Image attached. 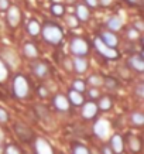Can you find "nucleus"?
I'll list each match as a JSON object with an SVG mask.
<instances>
[{
  "instance_id": "obj_1",
  "label": "nucleus",
  "mask_w": 144,
  "mask_h": 154,
  "mask_svg": "<svg viewBox=\"0 0 144 154\" xmlns=\"http://www.w3.org/2000/svg\"><path fill=\"white\" fill-rule=\"evenodd\" d=\"M40 33H42V38L45 40L48 44L51 45H58L61 41H62V37H64V33H62V28L55 23H51V21H47L44 23V26L41 27Z\"/></svg>"
},
{
  "instance_id": "obj_2",
  "label": "nucleus",
  "mask_w": 144,
  "mask_h": 154,
  "mask_svg": "<svg viewBox=\"0 0 144 154\" xmlns=\"http://www.w3.org/2000/svg\"><path fill=\"white\" fill-rule=\"evenodd\" d=\"M28 82L23 75H17L13 81V92L19 99L27 98L28 95Z\"/></svg>"
},
{
  "instance_id": "obj_3",
  "label": "nucleus",
  "mask_w": 144,
  "mask_h": 154,
  "mask_svg": "<svg viewBox=\"0 0 144 154\" xmlns=\"http://www.w3.org/2000/svg\"><path fill=\"white\" fill-rule=\"evenodd\" d=\"M69 50L76 57H85L89 52V44L85 41L84 38L75 37L69 42Z\"/></svg>"
},
{
  "instance_id": "obj_4",
  "label": "nucleus",
  "mask_w": 144,
  "mask_h": 154,
  "mask_svg": "<svg viewBox=\"0 0 144 154\" xmlns=\"http://www.w3.org/2000/svg\"><path fill=\"white\" fill-rule=\"evenodd\" d=\"M93 45H95V48H96V51H98L100 55L105 57V58L115 60V58H117V55H119L115 48H112V47H109V45H106V44H105V42H103L99 37L93 40Z\"/></svg>"
},
{
  "instance_id": "obj_5",
  "label": "nucleus",
  "mask_w": 144,
  "mask_h": 154,
  "mask_svg": "<svg viewBox=\"0 0 144 154\" xmlns=\"http://www.w3.org/2000/svg\"><path fill=\"white\" fill-rule=\"evenodd\" d=\"M6 20L9 23L10 27H17L21 21V11L17 6H10L7 7V14H6Z\"/></svg>"
},
{
  "instance_id": "obj_6",
  "label": "nucleus",
  "mask_w": 144,
  "mask_h": 154,
  "mask_svg": "<svg viewBox=\"0 0 144 154\" xmlns=\"http://www.w3.org/2000/svg\"><path fill=\"white\" fill-rule=\"evenodd\" d=\"M93 131H95V134L98 136V137L106 139L107 136H109V131H110V126H109V123L106 120H99L95 123Z\"/></svg>"
},
{
  "instance_id": "obj_7",
  "label": "nucleus",
  "mask_w": 144,
  "mask_h": 154,
  "mask_svg": "<svg viewBox=\"0 0 144 154\" xmlns=\"http://www.w3.org/2000/svg\"><path fill=\"white\" fill-rule=\"evenodd\" d=\"M14 131H16V134L19 139L21 140L27 141L31 139V136H33V131L28 126H26L24 123H16V126H14Z\"/></svg>"
},
{
  "instance_id": "obj_8",
  "label": "nucleus",
  "mask_w": 144,
  "mask_h": 154,
  "mask_svg": "<svg viewBox=\"0 0 144 154\" xmlns=\"http://www.w3.org/2000/svg\"><path fill=\"white\" fill-rule=\"evenodd\" d=\"M35 153L37 154H54L52 147L45 139H37L35 140Z\"/></svg>"
},
{
  "instance_id": "obj_9",
  "label": "nucleus",
  "mask_w": 144,
  "mask_h": 154,
  "mask_svg": "<svg viewBox=\"0 0 144 154\" xmlns=\"http://www.w3.org/2000/svg\"><path fill=\"white\" fill-rule=\"evenodd\" d=\"M72 69H75L78 74H84L88 69V60H85L84 57L75 55L74 61H72Z\"/></svg>"
},
{
  "instance_id": "obj_10",
  "label": "nucleus",
  "mask_w": 144,
  "mask_h": 154,
  "mask_svg": "<svg viewBox=\"0 0 144 154\" xmlns=\"http://www.w3.org/2000/svg\"><path fill=\"white\" fill-rule=\"evenodd\" d=\"M2 57H3V61H6V64H9V66L14 68V66L19 65V58L13 50H3Z\"/></svg>"
},
{
  "instance_id": "obj_11",
  "label": "nucleus",
  "mask_w": 144,
  "mask_h": 154,
  "mask_svg": "<svg viewBox=\"0 0 144 154\" xmlns=\"http://www.w3.org/2000/svg\"><path fill=\"white\" fill-rule=\"evenodd\" d=\"M100 40H102L106 45H109V47H112V48H116L117 44H119V40H117V37L113 34V31H103V33L100 34Z\"/></svg>"
},
{
  "instance_id": "obj_12",
  "label": "nucleus",
  "mask_w": 144,
  "mask_h": 154,
  "mask_svg": "<svg viewBox=\"0 0 144 154\" xmlns=\"http://www.w3.org/2000/svg\"><path fill=\"white\" fill-rule=\"evenodd\" d=\"M110 147L113 150V153L115 154H121L123 153V149H124V143H123V139H121V136L119 134H115L112 137L110 140Z\"/></svg>"
},
{
  "instance_id": "obj_13",
  "label": "nucleus",
  "mask_w": 144,
  "mask_h": 154,
  "mask_svg": "<svg viewBox=\"0 0 144 154\" xmlns=\"http://www.w3.org/2000/svg\"><path fill=\"white\" fill-rule=\"evenodd\" d=\"M129 65L137 72H143L144 71V60L141 55H133L129 58Z\"/></svg>"
},
{
  "instance_id": "obj_14",
  "label": "nucleus",
  "mask_w": 144,
  "mask_h": 154,
  "mask_svg": "<svg viewBox=\"0 0 144 154\" xmlns=\"http://www.w3.org/2000/svg\"><path fill=\"white\" fill-rule=\"evenodd\" d=\"M96 113H98V105H95L93 102L85 103V106L82 107V116L85 119H92Z\"/></svg>"
},
{
  "instance_id": "obj_15",
  "label": "nucleus",
  "mask_w": 144,
  "mask_h": 154,
  "mask_svg": "<svg viewBox=\"0 0 144 154\" xmlns=\"http://www.w3.org/2000/svg\"><path fill=\"white\" fill-rule=\"evenodd\" d=\"M54 106L61 112H66L69 109V102H68V99L64 95H57L54 98Z\"/></svg>"
},
{
  "instance_id": "obj_16",
  "label": "nucleus",
  "mask_w": 144,
  "mask_h": 154,
  "mask_svg": "<svg viewBox=\"0 0 144 154\" xmlns=\"http://www.w3.org/2000/svg\"><path fill=\"white\" fill-rule=\"evenodd\" d=\"M75 17H76L79 21H88L89 17H90L89 9L85 5H78L76 6V13H75Z\"/></svg>"
},
{
  "instance_id": "obj_17",
  "label": "nucleus",
  "mask_w": 144,
  "mask_h": 154,
  "mask_svg": "<svg viewBox=\"0 0 144 154\" xmlns=\"http://www.w3.org/2000/svg\"><path fill=\"white\" fill-rule=\"evenodd\" d=\"M33 69H34V74L37 75L38 78H45L47 75H48V66H47L45 62H37V64H34Z\"/></svg>"
},
{
  "instance_id": "obj_18",
  "label": "nucleus",
  "mask_w": 144,
  "mask_h": 154,
  "mask_svg": "<svg viewBox=\"0 0 144 154\" xmlns=\"http://www.w3.org/2000/svg\"><path fill=\"white\" fill-rule=\"evenodd\" d=\"M120 27H121V19L119 16H113V17H110L107 20L109 31H117V30H120Z\"/></svg>"
},
{
  "instance_id": "obj_19",
  "label": "nucleus",
  "mask_w": 144,
  "mask_h": 154,
  "mask_svg": "<svg viewBox=\"0 0 144 154\" xmlns=\"http://www.w3.org/2000/svg\"><path fill=\"white\" fill-rule=\"evenodd\" d=\"M40 30H41V26L38 23L37 20H30L27 24V31L30 35H38L40 34Z\"/></svg>"
},
{
  "instance_id": "obj_20",
  "label": "nucleus",
  "mask_w": 144,
  "mask_h": 154,
  "mask_svg": "<svg viewBox=\"0 0 144 154\" xmlns=\"http://www.w3.org/2000/svg\"><path fill=\"white\" fill-rule=\"evenodd\" d=\"M23 51H24V54H26V57H28V58H35V57L38 55L37 47H35L34 44H31V42H27V44H24Z\"/></svg>"
},
{
  "instance_id": "obj_21",
  "label": "nucleus",
  "mask_w": 144,
  "mask_h": 154,
  "mask_svg": "<svg viewBox=\"0 0 144 154\" xmlns=\"http://www.w3.org/2000/svg\"><path fill=\"white\" fill-rule=\"evenodd\" d=\"M68 96H69V100L74 105H76V106H79V105H82L84 103V98H82V95H81V92H78V91H75V89H72V91H69V94H68Z\"/></svg>"
},
{
  "instance_id": "obj_22",
  "label": "nucleus",
  "mask_w": 144,
  "mask_h": 154,
  "mask_svg": "<svg viewBox=\"0 0 144 154\" xmlns=\"http://www.w3.org/2000/svg\"><path fill=\"white\" fill-rule=\"evenodd\" d=\"M51 13L54 16H57V17H61V16H64V13H65V7H64V5H61V3H54L51 6Z\"/></svg>"
},
{
  "instance_id": "obj_23",
  "label": "nucleus",
  "mask_w": 144,
  "mask_h": 154,
  "mask_svg": "<svg viewBox=\"0 0 144 154\" xmlns=\"http://www.w3.org/2000/svg\"><path fill=\"white\" fill-rule=\"evenodd\" d=\"M129 147H130V150L133 151V153H139L140 149H141L140 140L137 139V137H133V136H131L130 139H129Z\"/></svg>"
},
{
  "instance_id": "obj_24",
  "label": "nucleus",
  "mask_w": 144,
  "mask_h": 154,
  "mask_svg": "<svg viewBox=\"0 0 144 154\" xmlns=\"http://www.w3.org/2000/svg\"><path fill=\"white\" fill-rule=\"evenodd\" d=\"M110 107H112V100H110V98L105 96V98L100 99V102H99V109H100V110H109Z\"/></svg>"
},
{
  "instance_id": "obj_25",
  "label": "nucleus",
  "mask_w": 144,
  "mask_h": 154,
  "mask_svg": "<svg viewBox=\"0 0 144 154\" xmlns=\"http://www.w3.org/2000/svg\"><path fill=\"white\" fill-rule=\"evenodd\" d=\"M131 122H133V125H137V126H141L144 123V115L143 113H139L136 112L131 115Z\"/></svg>"
},
{
  "instance_id": "obj_26",
  "label": "nucleus",
  "mask_w": 144,
  "mask_h": 154,
  "mask_svg": "<svg viewBox=\"0 0 144 154\" xmlns=\"http://www.w3.org/2000/svg\"><path fill=\"white\" fill-rule=\"evenodd\" d=\"M88 84H90L92 86H100L103 84V78L99 75H92V76H89Z\"/></svg>"
},
{
  "instance_id": "obj_27",
  "label": "nucleus",
  "mask_w": 144,
  "mask_h": 154,
  "mask_svg": "<svg viewBox=\"0 0 144 154\" xmlns=\"http://www.w3.org/2000/svg\"><path fill=\"white\" fill-rule=\"evenodd\" d=\"M7 75H9L7 66H6V64L3 62V60H0V82H3V81L7 79Z\"/></svg>"
},
{
  "instance_id": "obj_28",
  "label": "nucleus",
  "mask_w": 144,
  "mask_h": 154,
  "mask_svg": "<svg viewBox=\"0 0 144 154\" xmlns=\"http://www.w3.org/2000/svg\"><path fill=\"white\" fill-rule=\"evenodd\" d=\"M74 154H90V151L85 146L76 144V146H74Z\"/></svg>"
},
{
  "instance_id": "obj_29",
  "label": "nucleus",
  "mask_w": 144,
  "mask_h": 154,
  "mask_svg": "<svg viewBox=\"0 0 144 154\" xmlns=\"http://www.w3.org/2000/svg\"><path fill=\"white\" fill-rule=\"evenodd\" d=\"M103 84L106 85L109 89H116L117 88V82L113 78H106V79H103Z\"/></svg>"
},
{
  "instance_id": "obj_30",
  "label": "nucleus",
  "mask_w": 144,
  "mask_h": 154,
  "mask_svg": "<svg viewBox=\"0 0 144 154\" xmlns=\"http://www.w3.org/2000/svg\"><path fill=\"white\" fill-rule=\"evenodd\" d=\"M139 30H136L134 27H131L129 31H127V35H129V38H131V40H136V38H139Z\"/></svg>"
},
{
  "instance_id": "obj_31",
  "label": "nucleus",
  "mask_w": 144,
  "mask_h": 154,
  "mask_svg": "<svg viewBox=\"0 0 144 154\" xmlns=\"http://www.w3.org/2000/svg\"><path fill=\"white\" fill-rule=\"evenodd\" d=\"M6 154H21V151H20L16 146H7V149H6Z\"/></svg>"
},
{
  "instance_id": "obj_32",
  "label": "nucleus",
  "mask_w": 144,
  "mask_h": 154,
  "mask_svg": "<svg viewBox=\"0 0 144 154\" xmlns=\"http://www.w3.org/2000/svg\"><path fill=\"white\" fill-rule=\"evenodd\" d=\"M74 89L75 91H78V92H82L85 89V84L82 81H75L74 82Z\"/></svg>"
},
{
  "instance_id": "obj_33",
  "label": "nucleus",
  "mask_w": 144,
  "mask_h": 154,
  "mask_svg": "<svg viewBox=\"0 0 144 154\" xmlns=\"http://www.w3.org/2000/svg\"><path fill=\"white\" fill-rule=\"evenodd\" d=\"M136 94L139 98H143L144 96V84H139L137 85V88H136Z\"/></svg>"
},
{
  "instance_id": "obj_34",
  "label": "nucleus",
  "mask_w": 144,
  "mask_h": 154,
  "mask_svg": "<svg viewBox=\"0 0 144 154\" xmlns=\"http://www.w3.org/2000/svg\"><path fill=\"white\" fill-rule=\"evenodd\" d=\"M7 119H9L7 112H6L5 109H2V107H0V123H5V122H7Z\"/></svg>"
},
{
  "instance_id": "obj_35",
  "label": "nucleus",
  "mask_w": 144,
  "mask_h": 154,
  "mask_svg": "<svg viewBox=\"0 0 144 154\" xmlns=\"http://www.w3.org/2000/svg\"><path fill=\"white\" fill-rule=\"evenodd\" d=\"M68 24H69L71 27H76V23H78V21H76V17H75V16H68Z\"/></svg>"
},
{
  "instance_id": "obj_36",
  "label": "nucleus",
  "mask_w": 144,
  "mask_h": 154,
  "mask_svg": "<svg viewBox=\"0 0 144 154\" xmlns=\"http://www.w3.org/2000/svg\"><path fill=\"white\" fill-rule=\"evenodd\" d=\"M9 0H0V11H5L9 7Z\"/></svg>"
},
{
  "instance_id": "obj_37",
  "label": "nucleus",
  "mask_w": 144,
  "mask_h": 154,
  "mask_svg": "<svg viewBox=\"0 0 144 154\" xmlns=\"http://www.w3.org/2000/svg\"><path fill=\"white\" fill-rule=\"evenodd\" d=\"M64 66H66V69L71 71V69H72V61L68 60V58H66V60H64Z\"/></svg>"
},
{
  "instance_id": "obj_38",
  "label": "nucleus",
  "mask_w": 144,
  "mask_h": 154,
  "mask_svg": "<svg viewBox=\"0 0 144 154\" xmlns=\"http://www.w3.org/2000/svg\"><path fill=\"white\" fill-rule=\"evenodd\" d=\"M85 3H86L89 7H96V6H98V0H85Z\"/></svg>"
},
{
  "instance_id": "obj_39",
  "label": "nucleus",
  "mask_w": 144,
  "mask_h": 154,
  "mask_svg": "<svg viewBox=\"0 0 144 154\" xmlns=\"http://www.w3.org/2000/svg\"><path fill=\"white\" fill-rule=\"evenodd\" d=\"M89 96H90V98H98L99 91L98 89H90V91H89Z\"/></svg>"
},
{
  "instance_id": "obj_40",
  "label": "nucleus",
  "mask_w": 144,
  "mask_h": 154,
  "mask_svg": "<svg viewBox=\"0 0 144 154\" xmlns=\"http://www.w3.org/2000/svg\"><path fill=\"white\" fill-rule=\"evenodd\" d=\"M98 2L103 7H107V6H110V3H112V0H98Z\"/></svg>"
},
{
  "instance_id": "obj_41",
  "label": "nucleus",
  "mask_w": 144,
  "mask_h": 154,
  "mask_svg": "<svg viewBox=\"0 0 144 154\" xmlns=\"http://www.w3.org/2000/svg\"><path fill=\"white\" fill-rule=\"evenodd\" d=\"M143 27H144V24L141 23V21H137V23H134V28H136V30L141 31V30H143Z\"/></svg>"
},
{
  "instance_id": "obj_42",
  "label": "nucleus",
  "mask_w": 144,
  "mask_h": 154,
  "mask_svg": "<svg viewBox=\"0 0 144 154\" xmlns=\"http://www.w3.org/2000/svg\"><path fill=\"white\" fill-rule=\"evenodd\" d=\"M103 154H115L113 153V150H112V147H103Z\"/></svg>"
},
{
  "instance_id": "obj_43",
  "label": "nucleus",
  "mask_w": 144,
  "mask_h": 154,
  "mask_svg": "<svg viewBox=\"0 0 144 154\" xmlns=\"http://www.w3.org/2000/svg\"><path fill=\"white\" fill-rule=\"evenodd\" d=\"M38 92H40V96H44V98L47 96V89L45 88H42V86H41V88L38 89Z\"/></svg>"
},
{
  "instance_id": "obj_44",
  "label": "nucleus",
  "mask_w": 144,
  "mask_h": 154,
  "mask_svg": "<svg viewBox=\"0 0 144 154\" xmlns=\"http://www.w3.org/2000/svg\"><path fill=\"white\" fill-rule=\"evenodd\" d=\"M3 140H5V134H3V131L0 129V149H2V144H3Z\"/></svg>"
},
{
  "instance_id": "obj_45",
  "label": "nucleus",
  "mask_w": 144,
  "mask_h": 154,
  "mask_svg": "<svg viewBox=\"0 0 144 154\" xmlns=\"http://www.w3.org/2000/svg\"><path fill=\"white\" fill-rule=\"evenodd\" d=\"M129 3H131V5H137V0H129Z\"/></svg>"
},
{
  "instance_id": "obj_46",
  "label": "nucleus",
  "mask_w": 144,
  "mask_h": 154,
  "mask_svg": "<svg viewBox=\"0 0 144 154\" xmlns=\"http://www.w3.org/2000/svg\"><path fill=\"white\" fill-rule=\"evenodd\" d=\"M66 2H68V3H72V2H75V0H66Z\"/></svg>"
}]
</instances>
